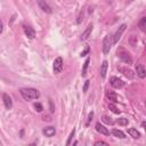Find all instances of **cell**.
<instances>
[{
    "label": "cell",
    "mask_w": 146,
    "mask_h": 146,
    "mask_svg": "<svg viewBox=\"0 0 146 146\" xmlns=\"http://www.w3.org/2000/svg\"><path fill=\"white\" fill-rule=\"evenodd\" d=\"M21 96L25 100H34L40 97V92L34 88H23L21 89Z\"/></svg>",
    "instance_id": "obj_1"
},
{
    "label": "cell",
    "mask_w": 146,
    "mask_h": 146,
    "mask_svg": "<svg viewBox=\"0 0 146 146\" xmlns=\"http://www.w3.org/2000/svg\"><path fill=\"white\" fill-rule=\"evenodd\" d=\"M117 56H119V58H120L123 63H125V64H128V65L132 64V58L130 57L129 52H128L125 49L119 48V49H117Z\"/></svg>",
    "instance_id": "obj_2"
},
{
    "label": "cell",
    "mask_w": 146,
    "mask_h": 146,
    "mask_svg": "<svg viewBox=\"0 0 146 146\" xmlns=\"http://www.w3.org/2000/svg\"><path fill=\"white\" fill-rule=\"evenodd\" d=\"M112 36H113V35L107 34V35L104 38V40H103V52H104L105 55H107V54L110 52L111 47H112V44L114 43V41H113V38H112Z\"/></svg>",
    "instance_id": "obj_3"
},
{
    "label": "cell",
    "mask_w": 146,
    "mask_h": 146,
    "mask_svg": "<svg viewBox=\"0 0 146 146\" xmlns=\"http://www.w3.org/2000/svg\"><path fill=\"white\" fill-rule=\"evenodd\" d=\"M52 68H54V73L55 74H58V73L62 72V70H63V58L62 57H57L54 60Z\"/></svg>",
    "instance_id": "obj_4"
},
{
    "label": "cell",
    "mask_w": 146,
    "mask_h": 146,
    "mask_svg": "<svg viewBox=\"0 0 146 146\" xmlns=\"http://www.w3.org/2000/svg\"><path fill=\"white\" fill-rule=\"evenodd\" d=\"M110 84H111L113 88H115V89H121V88H123L124 82H123L121 79L116 78V76H111V79H110Z\"/></svg>",
    "instance_id": "obj_5"
},
{
    "label": "cell",
    "mask_w": 146,
    "mask_h": 146,
    "mask_svg": "<svg viewBox=\"0 0 146 146\" xmlns=\"http://www.w3.org/2000/svg\"><path fill=\"white\" fill-rule=\"evenodd\" d=\"M125 27H127V25H125V24H122V25H120V26H119V29L116 30V32H115V33H114V35H113V41H114V43H115V42H117V41L120 40V38H121L122 33L125 31Z\"/></svg>",
    "instance_id": "obj_6"
},
{
    "label": "cell",
    "mask_w": 146,
    "mask_h": 146,
    "mask_svg": "<svg viewBox=\"0 0 146 146\" xmlns=\"http://www.w3.org/2000/svg\"><path fill=\"white\" fill-rule=\"evenodd\" d=\"M117 70H119L124 76H127L128 79H133V76H135L133 72H132L130 68L125 67V66H117Z\"/></svg>",
    "instance_id": "obj_7"
},
{
    "label": "cell",
    "mask_w": 146,
    "mask_h": 146,
    "mask_svg": "<svg viewBox=\"0 0 146 146\" xmlns=\"http://www.w3.org/2000/svg\"><path fill=\"white\" fill-rule=\"evenodd\" d=\"M23 29H24V33H25V35H26L27 38H30V39H34V38H35V31H34V29H33L32 26H30V25H24Z\"/></svg>",
    "instance_id": "obj_8"
},
{
    "label": "cell",
    "mask_w": 146,
    "mask_h": 146,
    "mask_svg": "<svg viewBox=\"0 0 146 146\" xmlns=\"http://www.w3.org/2000/svg\"><path fill=\"white\" fill-rule=\"evenodd\" d=\"M36 2H38L39 7H40V9H41L42 11H44V13H47V14L52 13V10H51L50 6H49V5H47V3H46L43 0H36Z\"/></svg>",
    "instance_id": "obj_9"
},
{
    "label": "cell",
    "mask_w": 146,
    "mask_h": 146,
    "mask_svg": "<svg viewBox=\"0 0 146 146\" xmlns=\"http://www.w3.org/2000/svg\"><path fill=\"white\" fill-rule=\"evenodd\" d=\"M2 100H3L5 107H6L7 110H11V107H13V100H11L10 96L7 95V94H3V95H2Z\"/></svg>",
    "instance_id": "obj_10"
},
{
    "label": "cell",
    "mask_w": 146,
    "mask_h": 146,
    "mask_svg": "<svg viewBox=\"0 0 146 146\" xmlns=\"http://www.w3.org/2000/svg\"><path fill=\"white\" fill-rule=\"evenodd\" d=\"M136 72L140 79H144L146 76V70L141 64H136Z\"/></svg>",
    "instance_id": "obj_11"
},
{
    "label": "cell",
    "mask_w": 146,
    "mask_h": 146,
    "mask_svg": "<svg viewBox=\"0 0 146 146\" xmlns=\"http://www.w3.org/2000/svg\"><path fill=\"white\" fill-rule=\"evenodd\" d=\"M42 133L46 136V137H52V136H55V133H56V129H55V127H46L43 130H42Z\"/></svg>",
    "instance_id": "obj_12"
},
{
    "label": "cell",
    "mask_w": 146,
    "mask_h": 146,
    "mask_svg": "<svg viewBox=\"0 0 146 146\" xmlns=\"http://www.w3.org/2000/svg\"><path fill=\"white\" fill-rule=\"evenodd\" d=\"M92 27H94L92 24H89V25H88V27H87V29L82 32V34H81V40L84 41V40H87V39L90 36V34H91V32H92Z\"/></svg>",
    "instance_id": "obj_13"
},
{
    "label": "cell",
    "mask_w": 146,
    "mask_h": 146,
    "mask_svg": "<svg viewBox=\"0 0 146 146\" xmlns=\"http://www.w3.org/2000/svg\"><path fill=\"white\" fill-rule=\"evenodd\" d=\"M95 128H96V131H98V132H99V133H102V135H105V136H108V135H110L108 129H107V128H105V127H104L103 124H100L99 122H98V123H96Z\"/></svg>",
    "instance_id": "obj_14"
},
{
    "label": "cell",
    "mask_w": 146,
    "mask_h": 146,
    "mask_svg": "<svg viewBox=\"0 0 146 146\" xmlns=\"http://www.w3.org/2000/svg\"><path fill=\"white\" fill-rule=\"evenodd\" d=\"M107 67H108V63L107 60H104L100 65V76L104 79L106 76V73H107Z\"/></svg>",
    "instance_id": "obj_15"
},
{
    "label": "cell",
    "mask_w": 146,
    "mask_h": 146,
    "mask_svg": "<svg viewBox=\"0 0 146 146\" xmlns=\"http://www.w3.org/2000/svg\"><path fill=\"white\" fill-rule=\"evenodd\" d=\"M106 97H107L110 100L114 102V103H117V102H119L117 95H116L114 91H106Z\"/></svg>",
    "instance_id": "obj_16"
},
{
    "label": "cell",
    "mask_w": 146,
    "mask_h": 146,
    "mask_svg": "<svg viewBox=\"0 0 146 146\" xmlns=\"http://www.w3.org/2000/svg\"><path fill=\"white\" fill-rule=\"evenodd\" d=\"M128 133H129L132 138H135V139H138V138L140 137L139 131H138L137 129H135V128H129V129H128Z\"/></svg>",
    "instance_id": "obj_17"
},
{
    "label": "cell",
    "mask_w": 146,
    "mask_h": 146,
    "mask_svg": "<svg viewBox=\"0 0 146 146\" xmlns=\"http://www.w3.org/2000/svg\"><path fill=\"white\" fill-rule=\"evenodd\" d=\"M112 133H113V136H114V137H116V138H120V139L125 138L124 132H123V131H121V130H119V129H113V130H112Z\"/></svg>",
    "instance_id": "obj_18"
},
{
    "label": "cell",
    "mask_w": 146,
    "mask_h": 146,
    "mask_svg": "<svg viewBox=\"0 0 146 146\" xmlns=\"http://www.w3.org/2000/svg\"><path fill=\"white\" fill-rule=\"evenodd\" d=\"M89 62H90V58L88 57L84 63H83V67H82V71H81V75L82 76H86L87 75V70H88V66H89Z\"/></svg>",
    "instance_id": "obj_19"
},
{
    "label": "cell",
    "mask_w": 146,
    "mask_h": 146,
    "mask_svg": "<svg viewBox=\"0 0 146 146\" xmlns=\"http://www.w3.org/2000/svg\"><path fill=\"white\" fill-rule=\"evenodd\" d=\"M138 25H139V27H140V30L143 32H146V17H141L139 23H138Z\"/></svg>",
    "instance_id": "obj_20"
},
{
    "label": "cell",
    "mask_w": 146,
    "mask_h": 146,
    "mask_svg": "<svg viewBox=\"0 0 146 146\" xmlns=\"http://www.w3.org/2000/svg\"><path fill=\"white\" fill-rule=\"evenodd\" d=\"M102 121H103L104 123H106V124H110V125H112V124L114 123V121L112 120V117H110L108 115H103V116H102Z\"/></svg>",
    "instance_id": "obj_21"
},
{
    "label": "cell",
    "mask_w": 146,
    "mask_h": 146,
    "mask_svg": "<svg viewBox=\"0 0 146 146\" xmlns=\"http://www.w3.org/2000/svg\"><path fill=\"white\" fill-rule=\"evenodd\" d=\"M116 124H119V125H127L128 124V119H125V117H119L116 120Z\"/></svg>",
    "instance_id": "obj_22"
},
{
    "label": "cell",
    "mask_w": 146,
    "mask_h": 146,
    "mask_svg": "<svg viewBox=\"0 0 146 146\" xmlns=\"http://www.w3.org/2000/svg\"><path fill=\"white\" fill-rule=\"evenodd\" d=\"M108 108H110L113 113H115V114H119V113H120V110H119L113 103H110V104H108Z\"/></svg>",
    "instance_id": "obj_23"
},
{
    "label": "cell",
    "mask_w": 146,
    "mask_h": 146,
    "mask_svg": "<svg viewBox=\"0 0 146 146\" xmlns=\"http://www.w3.org/2000/svg\"><path fill=\"white\" fill-rule=\"evenodd\" d=\"M74 135H75V129H73V130L71 131V133H70V136H68V138H67V141H66V145H67V146L71 145V141H72Z\"/></svg>",
    "instance_id": "obj_24"
},
{
    "label": "cell",
    "mask_w": 146,
    "mask_h": 146,
    "mask_svg": "<svg viewBox=\"0 0 146 146\" xmlns=\"http://www.w3.org/2000/svg\"><path fill=\"white\" fill-rule=\"evenodd\" d=\"M34 108H35V111H36V112H42L43 106H42L40 103H35V104H34Z\"/></svg>",
    "instance_id": "obj_25"
},
{
    "label": "cell",
    "mask_w": 146,
    "mask_h": 146,
    "mask_svg": "<svg viewBox=\"0 0 146 146\" xmlns=\"http://www.w3.org/2000/svg\"><path fill=\"white\" fill-rule=\"evenodd\" d=\"M92 116H94V112H90L89 115H88V119H87V125L90 124V121L92 120Z\"/></svg>",
    "instance_id": "obj_26"
},
{
    "label": "cell",
    "mask_w": 146,
    "mask_h": 146,
    "mask_svg": "<svg viewBox=\"0 0 146 146\" xmlns=\"http://www.w3.org/2000/svg\"><path fill=\"white\" fill-rule=\"evenodd\" d=\"M89 50H90V49H89V47H87V48H86V49H84V50H83V51H82V52L80 54V56H81V57L86 56V55H87V54L89 52Z\"/></svg>",
    "instance_id": "obj_27"
},
{
    "label": "cell",
    "mask_w": 146,
    "mask_h": 146,
    "mask_svg": "<svg viewBox=\"0 0 146 146\" xmlns=\"http://www.w3.org/2000/svg\"><path fill=\"white\" fill-rule=\"evenodd\" d=\"M89 80H87L86 82H84V86H83V92H86L87 90H88V87H89Z\"/></svg>",
    "instance_id": "obj_28"
},
{
    "label": "cell",
    "mask_w": 146,
    "mask_h": 146,
    "mask_svg": "<svg viewBox=\"0 0 146 146\" xmlns=\"http://www.w3.org/2000/svg\"><path fill=\"white\" fill-rule=\"evenodd\" d=\"M98 145H108L106 141H103V140H97L95 143V146H98Z\"/></svg>",
    "instance_id": "obj_29"
},
{
    "label": "cell",
    "mask_w": 146,
    "mask_h": 146,
    "mask_svg": "<svg viewBox=\"0 0 146 146\" xmlns=\"http://www.w3.org/2000/svg\"><path fill=\"white\" fill-rule=\"evenodd\" d=\"M135 39H136V36H135V35H131V39H130V44H131V46H135V44H136Z\"/></svg>",
    "instance_id": "obj_30"
},
{
    "label": "cell",
    "mask_w": 146,
    "mask_h": 146,
    "mask_svg": "<svg viewBox=\"0 0 146 146\" xmlns=\"http://www.w3.org/2000/svg\"><path fill=\"white\" fill-rule=\"evenodd\" d=\"M141 127L144 128V130H145V132H146V121H143V122H141Z\"/></svg>",
    "instance_id": "obj_31"
}]
</instances>
